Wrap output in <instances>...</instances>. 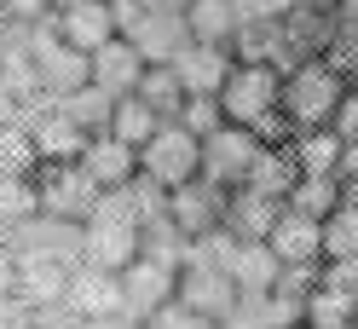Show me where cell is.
I'll return each mask as SVG.
<instances>
[{"mask_svg":"<svg viewBox=\"0 0 358 329\" xmlns=\"http://www.w3.org/2000/svg\"><path fill=\"white\" fill-rule=\"evenodd\" d=\"M214 98H220V116L260 133V145H289L295 139V127L283 116V70L272 58H237Z\"/></svg>","mask_w":358,"mask_h":329,"instance_id":"obj_1","label":"cell"},{"mask_svg":"<svg viewBox=\"0 0 358 329\" xmlns=\"http://www.w3.org/2000/svg\"><path fill=\"white\" fill-rule=\"evenodd\" d=\"M139 249H145V219L133 208V196L122 185L104 191V203L81 219V260H93L104 272H122L139 260Z\"/></svg>","mask_w":358,"mask_h":329,"instance_id":"obj_2","label":"cell"},{"mask_svg":"<svg viewBox=\"0 0 358 329\" xmlns=\"http://www.w3.org/2000/svg\"><path fill=\"white\" fill-rule=\"evenodd\" d=\"M341 93H347V75H341L335 58H301V64H289V75H283V116H289V127H295V133H306V127H329Z\"/></svg>","mask_w":358,"mask_h":329,"instance_id":"obj_3","label":"cell"},{"mask_svg":"<svg viewBox=\"0 0 358 329\" xmlns=\"http://www.w3.org/2000/svg\"><path fill=\"white\" fill-rule=\"evenodd\" d=\"M139 173L162 191H179L191 180H203V139L185 122H162L156 133L139 145Z\"/></svg>","mask_w":358,"mask_h":329,"instance_id":"obj_4","label":"cell"},{"mask_svg":"<svg viewBox=\"0 0 358 329\" xmlns=\"http://www.w3.org/2000/svg\"><path fill=\"white\" fill-rule=\"evenodd\" d=\"M173 295L185 300L191 312H203L208 323H226L243 289L231 283V272L220 266V260H214L208 249H196V243H191V254H185V266H179V289H173Z\"/></svg>","mask_w":358,"mask_h":329,"instance_id":"obj_5","label":"cell"},{"mask_svg":"<svg viewBox=\"0 0 358 329\" xmlns=\"http://www.w3.org/2000/svg\"><path fill=\"white\" fill-rule=\"evenodd\" d=\"M24 47H29V58H35V70H41V81H47L52 98L93 81V58L76 52L70 41L52 29V17H47V24H24Z\"/></svg>","mask_w":358,"mask_h":329,"instance_id":"obj_6","label":"cell"},{"mask_svg":"<svg viewBox=\"0 0 358 329\" xmlns=\"http://www.w3.org/2000/svg\"><path fill=\"white\" fill-rule=\"evenodd\" d=\"M35 185H41V208L58 214V219H87L104 203V185L81 168V156L76 162H41L35 168Z\"/></svg>","mask_w":358,"mask_h":329,"instance_id":"obj_7","label":"cell"},{"mask_svg":"<svg viewBox=\"0 0 358 329\" xmlns=\"http://www.w3.org/2000/svg\"><path fill=\"white\" fill-rule=\"evenodd\" d=\"M260 133H249V127H237V122H220L214 133L203 139V180L220 185V191H237L243 180H249V168L260 156Z\"/></svg>","mask_w":358,"mask_h":329,"instance_id":"obj_8","label":"cell"},{"mask_svg":"<svg viewBox=\"0 0 358 329\" xmlns=\"http://www.w3.org/2000/svg\"><path fill=\"white\" fill-rule=\"evenodd\" d=\"M64 300H70L81 318H93V329L116 323V318H133V312H127L122 272H104V266H93V260H81V266L70 272V289H64Z\"/></svg>","mask_w":358,"mask_h":329,"instance_id":"obj_9","label":"cell"},{"mask_svg":"<svg viewBox=\"0 0 358 329\" xmlns=\"http://www.w3.org/2000/svg\"><path fill=\"white\" fill-rule=\"evenodd\" d=\"M6 243L12 254H58V260H81V219H58V214H29L24 226H12L6 231Z\"/></svg>","mask_w":358,"mask_h":329,"instance_id":"obj_10","label":"cell"},{"mask_svg":"<svg viewBox=\"0 0 358 329\" xmlns=\"http://www.w3.org/2000/svg\"><path fill=\"white\" fill-rule=\"evenodd\" d=\"M122 289H127V312L145 323L162 300H173L179 266H173V260H162V254H145V249H139V260H133V266H122Z\"/></svg>","mask_w":358,"mask_h":329,"instance_id":"obj_11","label":"cell"},{"mask_svg":"<svg viewBox=\"0 0 358 329\" xmlns=\"http://www.w3.org/2000/svg\"><path fill=\"white\" fill-rule=\"evenodd\" d=\"M168 219H173V226L196 243V237H208V231L226 226V191L208 185V180L179 185V191H168Z\"/></svg>","mask_w":358,"mask_h":329,"instance_id":"obj_12","label":"cell"},{"mask_svg":"<svg viewBox=\"0 0 358 329\" xmlns=\"http://www.w3.org/2000/svg\"><path fill=\"white\" fill-rule=\"evenodd\" d=\"M122 35L145 52V64H173L179 52L191 47V24H185V12H150V6H145Z\"/></svg>","mask_w":358,"mask_h":329,"instance_id":"obj_13","label":"cell"},{"mask_svg":"<svg viewBox=\"0 0 358 329\" xmlns=\"http://www.w3.org/2000/svg\"><path fill=\"white\" fill-rule=\"evenodd\" d=\"M266 243H272V254L283 266H324V219H312V214L283 203L278 226L266 231Z\"/></svg>","mask_w":358,"mask_h":329,"instance_id":"obj_14","label":"cell"},{"mask_svg":"<svg viewBox=\"0 0 358 329\" xmlns=\"http://www.w3.org/2000/svg\"><path fill=\"white\" fill-rule=\"evenodd\" d=\"M52 29L70 41L76 52H87L93 58L104 41H116L122 35V24H116V6L110 0H76V6H64V12H52Z\"/></svg>","mask_w":358,"mask_h":329,"instance_id":"obj_15","label":"cell"},{"mask_svg":"<svg viewBox=\"0 0 358 329\" xmlns=\"http://www.w3.org/2000/svg\"><path fill=\"white\" fill-rule=\"evenodd\" d=\"M29 133H35L41 162H76L81 150H87V139H93L76 116H64V110H58V98H52V104H41L35 116H29Z\"/></svg>","mask_w":358,"mask_h":329,"instance_id":"obj_16","label":"cell"},{"mask_svg":"<svg viewBox=\"0 0 358 329\" xmlns=\"http://www.w3.org/2000/svg\"><path fill=\"white\" fill-rule=\"evenodd\" d=\"M145 52L133 47L127 35H116V41H104V47L93 52V87H104L110 98H127V93H139V81H145Z\"/></svg>","mask_w":358,"mask_h":329,"instance_id":"obj_17","label":"cell"},{"mask_svg":"<svg viewBox=\"0 0 358 329\" xmlns=\"http://www.w3.org/2000/svg\"><path fill=\"white\" fill-rule=\"evenodd\" d=\"M76 266H81V260H76ZM76 266L58 260V254H17V295H24L29 306H52V300H64Z\"/></svg>","mask_w":358,"mask_h":329,"instance_id":"obj_18","label":"cell"},{"mask_svg":"<svg viewBox=\"0 0 358 329\" xmlns=\"http://www.w3.org/2000/svg\"><path fill=\"white\" fill-rule=\"evenodd\" d=\"M231 64H237L231 47H203V41H191V47L173 58V75L185 81V93H220L226 75H231Z\"/></svg>","mask_w":358,"mask_h":329,"instance_id":"obj_19","label":"cell"},{"mask_svg":"<svg viewBox=\"0 0 358 329\" xmlns=\"http://www.w3.org/2000/svg\"><path fill=\"white\" fill-rule=\"evenodd\" d=\"M81 168L93 173L104 191H116V185H127L133 173H139V150H133L127 139H116V133H93L87 150H81Z\"/></svg>","mask_w":358,"mask_h":329,"instance_id":"obj_20","label":"cell"},{"mask_svg":"<svg viewBox=\"0 0 358 329\" xmlns=\"http://www.w3.org/2000/svg\"><path fill=\"white\" fill-rule=\"evenodd\" d=\"M278 214H283V203H278V196H266V191H255V185L226 191V231L231 237H266V231L278 226Z\"/></svg>","mask_w":358,"mask_h":329,"instance_id":"obj_21","label":"cell"},{"mask_svg":"<svg viewBox=\"0 0 358 329\" xmlns=\"http://www.w3.org/2000/svg\"><path fill=\"white\" fill-rule=\"evenodd\" d=\"M185 24H191V41H203V47H231L237 29H243L231 0H191Z\"/></svg>","mask_w":358,"mask_h":329,"instance_id":"obj_22","label":"cell"},{"mask_svg":"<svg viewBox=\"0 0 358 329\" xmlns=\"http://www.w3.org/2000/svg\"><path fill=\"white\" fill-rule=\"evenodd\" d=\"M341 173H301L295 180V191H289V208H301V214H312V219H329L335 208H341Z\"/></svg>","mask_w":358,"mask_h":329,"instance_id":"obj_23","label":"cell"},{"mask_svg":"<svg viewBox=\"0 0 358 329\" xmlns=\"http://www.w3.org/2000/svg\"><path fill=\"white\" fill-rule=\"evenodd\" d=\"M29 214H41V185H35V173H0V231L24 226Z\"/></svg>","mask_w":358,"mask_h":329,"instance_id":"obj_24","label":"cell"},{"mask_svg":"<svg viewBox=\"0 0 358 329\" xmlns=\"http://www.w3.org/2000/svg\"><path fill=\"white\" fill-rule=\"evenodd\" d=\"M156 127H162V116H156V110L139 98V93H127V98H116V110H110V127L104 133H116V139H127L133 150H139Z\"/></svg>","mask_w":358,"mask_h":329,"instance_id":"obj_25","label":"cell"},{"mask_svg":"<svg viewBox=\"0 0 358 329\" xmlns=\"http://www.w3.org/2000/svg\"><path fill=\"white\" fill-rule=\"evenodd\" d=\"M139 98H145L162 122H173V116H179V104H185L191 93H185V81L173 75V64H150L145 81H139Z\"/></svg>","mask_w":358,"mask_h":329,"instance_id":"obj_26","label":"cell"},{"mask_svg":"<svg viewBox=\"0 0 358 329\" xmlns=\"http://www.w3.org/2000/svg\"><path fill=\"white\" fill-rule=\"evenodd\" d=\"M289 145H295L301 173H335L341 168V139H335V127H306V133H295Z\"/></svg>","mask_w":358,"mask_h":329,"instance_id":"obj_27","label":"cell"},{"mask_svg":"<svg viewBox=\"0 0 358 329\" xmlns=\"http://www.w3.org/2000/svg\"><path fill=\"white\" fill-rule=\"evenodd\" d=\"M58 110H64V116H76L87 133H104V127H110V110H116V98H110L104 87L87 81V87H76V93H58Z\"/></svg>","mask_w":358,"mask_h":329,"instance_id":"obj_28","label":"cell"},{"mask_svg":"<svg viewBox=\"0 0 358 329\" xmlns=\"http://www.w3.org/2000/svg\"><path fill=\"white\" fill-rule=\"evenodd\" d=\"M35 168H41V150L29 122H6L0 127V173H35Z\"/></svg>","mask_w":358,"mask_h":329,"instance_id":"obj_29","label":"cell"},{"mask_svg":"<svg viewBox=\"0 0 358 329\" xmlns=\"http://www.w3.org/2000/svg\"><path fill=\"white\" fill-rule=\"evenodd\" d=\"M173 122H185L196 139H208V133H214V127L226 122V116H220V98H214V93H191L185 104H179V116H173Z\"/></svg>","mask_w":358,"mask_h":329,"instance_id":"obj_30","label":"cell"},{"mask_svg":"<svg viewBox=\"0 0 358 329\" xmlns=\"http://www.w3.org/2000/svg\"><path fill=\"white\" fill-rule=\"evenodd\" d=\"M145 329H214V323H208L203 312H191V306L173 295V300H162V306L145 318Z\"/></svg>","mask_w":358,"mask_h":329,"instance_id":"obj_31","label":"cell"},{"mask_svg":"<svg viewBox=\"0 0 358 329\" xmlns=\"http://www.w3.org/2000/svg\"><path fill=\"white\" fill-rule=\"evenodd\" d=\"M237 6V24L243 29H266V24H283L295 0H231Z\"/></svg>","mask_w":358,"mask_h":329,"instance_id":"obj_32","label":"cell"},{"mask_svg":"<svg viewBox=\"0 0 358 329\" xmlns=\"http://www.w3.org/2000/svg\"><path fill=\"white\" fill-rule=\"evenodd\" d=\"M29 329H93V318H81L70 300H52V306H35V323Z\"/></svg>","mask_w":358,"mask_h":329,"instance_id":"obj_33","label":"cell"},{"mask_svg":"<svg viewBox=\"0 0 358 329\" xmlns=\"http://www.w3.org/2000/svg\"><path fill=\"white\" fill-rule=\"evenodd\" d=\"M329 127H335V139H341V145L358 139V87H347V93H341V104H335Z\"/></svg>","mask_w":358,"mask_h":329,"instance_id":"obj_34","label":"cell"},{"mask_svg":"<svg viewBox=\"0 0 358 329\" xmlns=\"http://www.w3.org/2000/svg\"><path fill=\"white\" fill-rule=\"evenodd\" d=\"M29 323H35V306L24 295H17V289L0 295V329H29Z\"/></svg>","mask_w":358,"mask_h":329,"instance_id":"obj_35","label":"cell"},{"mask_svg":"<svg viewBox=\"0 0 358 329\" xmlns=\"http://www.w3.org/2000/svg\"><path fill=\"white\" fill-rule=\"evenodd\" d=\"M12 24H47L52 17V0H6Z\"/></svg>","mask_w":358,"mask_h":329,"instance_id":"obj_36","label":"cell"},{"mask_svg":"<svg viewBox=\"0 0 358 329\" xmlns=\"http://www.w3.org/2000/svg\"><path fill=\"white\" fill-rule=\"evenodd\" d=\"M17 289V254L6 243V231H0V295H12Z\"/></svg>","mask_w":358,"mask_h":329,"instance_id":"obj_37","label":"cell"},{"mask_svg":"<svg viewBox=\"0 0 358 329\" xmlns=\"http://www.w3.org/2000/svg\"><path fill=\"white\" fill-rule=\"evenodd\" d=\"M139 6H150V12H185L191 0H139Z\"/></svg>","mask_w":358,"mask_h":329,"instance_id":"obj_38","label":"cell"},{"mask_svg":"<svg viewBox=\"0 0 358 329\" xmlns=\"http://www.w3.org/2000/svg\"><path fill=\"white\" fill-rule=\"evenodd\" d=\"M12 29V12H6V0H0V35H6Z\"/></svg>","mask_w":358,"mask_h":329,"instance_id":"obj_39","label":"cell"},{"mask_svg":"<svg viewBox=\"0 0 358 329\" xmlns=\"http://www.w3.org/2000/svg\"><path fill=\"white\" fill-rule=\"evenodd\" d=\"M301 329H352V323H301Z\"/></svg>","mask_w":358,"mask_h":329,"instance_id":"obj_40","label":"cell"},{"mask_svg":"<svg viewBox=\"0 0 358 329\" xmlns=\"http://www.w3.org/2000/svg\"><path fill=\"white\" fill-rule=\"evenodd\" d=\"M64 6H76V0H52V12H64Z\"/></svg>","mask_w":358,"mask_h":329,"instance_id":"obj_41","label":"cell"},{"mask_svg":"<svg viewBox=\"0 0 358 329\" xmlns=\"http://www.w3.org/2000/svg\"><path fill=\"white\" fill-rule=\"evenodd\" d=\"M278 329H301V323H278Z\"/></svg>","mask_w":358,"mask_h":329,"instance_id":"obj_42","label":"cell"},{"mask_svg":"<svg viewBox=\"0 0 358 329\" xmlns=\"http://www.w3.org/2000/svg\"><path fill=\"white\" fill-rule=\"evenodd\" d=\"M352 329H358V318H352Z\"/></svg>","mask_w":358,"mask_h":329,"instance_id":"obj_43","label":"cell"}]
</instances>
